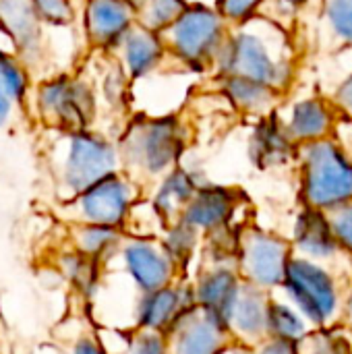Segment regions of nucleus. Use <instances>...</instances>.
I'll return each mask as SVG.
<instances>
[{"label":"nucleus","instance_id":"obj_24","mask_svg":"<svg viewBox=\"0 0 352 354\" xmlns=\"http://www.w3.org/2000/svg\"><path fill=\"white\" fill-rule=\"evenodd\" d=\"M122 232L120 228L114 226H102V224H77L73 230V245L77 251L83 255L95 259V261H106L112 259L120 245H122Z\"/></svg>","mask_w":352,"mask_h":354},{"label":"nucleus","instance_id":"obj_20","mask_svg":"<svg viewBox=\"0 0 352 354\" xmlns=\"http://www.w3.org/2000/svg\"><path fill=\"white\" fill-rule=\"evenodd\" d=\"M284 129L295 143L305 145V143L322 141L328 139L330 131L334 129V114L330 106L317 97L303 100L293 106Z\"/></svg>","mask_w":352,"mask_h":354},{"label":"nucleus","instance_id":"obj_14","mask_svg":"<svg viewBox=\"0 0 352 354\" xmlns=\"http://www.w3.org/2000/svg\"><path fill=\"white\" fill-rule=\"evenodd\" d=\"M272 295L274 292L245 282L228 324L232 342L253 351L263 340H268V307Z\"/></svg>","mask_w":352,"mask_h":354},{"label":"nucleus","instance_id":"obj_22","mask_svg":"<svg viewBox=\"0 0 352 354\" xmlns=\"http://www.w3.org/2000/svg\"><path fill=\"white\" fill-rule=\"evenodd\" d=\"M251 160L259 168L282 166L295 153V141L288 137L284 124L276 118H266L251 137Z\"/></svg>","mask_w":352,"mask_h":354},{"label":"nucleus","instance_id":"obj_11","mask_svg":"<svg viewBox=\"0 0 352 354\" xmlns=\"http://www.w3.org/2000/svg\"><path fill=\"white\" fill-rule=\"evenodd\" d=\"M197 309L193 284L176 280L164 288L141 292L135 305V330H149L160 334H170L176 324Z\"/></svg>","mask_w":352,"mask_h":354},{"label":"nucleus","instance_id":"obj_15","mask_svg":"<svg viewBox=\"0 0 352 354\" xmlns=\"http://www.w3.org/2000/svg\"><path fill=\"white\" fill-rule=\"evenodd\" d=\"M290 245H293L295 255H301L319 263L332 261L336 255L342 253L334 236L328 212L307 207V205L295 220Z\"/></svg>","mask_w":352,"mask_h":354},{"label":"nucleus","instance_id":"obj_28","mask_svg":"<svg viewBox=\"0 0 352 354\" xmlns=\"http://www.w3.org/2000/svg\"><path fill=\"white\" fill-rule=\"evenodd\" d=\"M187 6V0H139L135 10L141 17V25L162 33L185 12Z\"/></svg>","mask_w":352,"mask_h":354},{"label":"nucleus","instance_id":"obj_16","mask_svg":"<svg viewBox=\"0 0 352 354\" xmlns=\"http://www.w3.org/2000/svg\"><path fill=\"white\" fill-rule=\"evenodd\" d=\"M237 212V193L224 187H201L185 207L180 220L203 236L230 226Z\"/></svg>","mask_w":352,"mask_h":354},{"label":"nucleus","instance_id":"obj_23","mask_svg":"<svg viewBox=\"0 0 352 354\" xmlns=\"http://www.w3.org/2000/svg\"><path fill=\"white\" fill-rule=\"evenodd\" d=\"M311 332L313 326L303 317V313L295 305H290L286 299H278L272 295L268 307V338L303 344Z\"/></svg>","mask_w":352,"mask_h":354},{"label":"nucleus","instance_id":"obj_37","mask_svg":"<svg viewBox=\"0 0 352 354\" xmlns=\"http://www.w3.org/2000/svg\"><path fill=\"white\" fill-rule=\"evenodd\" d=\"M71 354H108V351L102 346L100 340L95 338H79L75 344H73V351Z\"/></svg>","mask_w":352,"mask_h":354},{"label":"nucleus","instance_id":"obj_5","mask_svg":"<svg viewBox=\"0 0 352 354\" xmlns=\"http://www.w3.org/2000/svg\"><path fill=\"white\" fill-rule=\"evenodd\" d=\"M118 158V149L100 135L87 131L66 133L58 166L60 185L71 197H77L106 176L116 174Z\"/></svg>","mask_w":352,"mask_h":354},{"label":"nucleus","instance_id":"obj_8","mask_svg":"<svg viewBox=\"0 0 352 354\" xmlns=\"http://www.w3.org/2000/svg\"><path fill=\"white\" fill-rule=\"evenodd\" d=\"M124 278L139 290L151 292L180 280V270L160 241L147 236L124 239L116 253Z\"/></svg>","mask_w":352,"mask_h":354},{"label":"nucleus","instance_id":"obj_26","mask_svg":"<svg viewBox=\"0 0 352 354\" xmlns=\"http://www.w3.org/2000/svg\"><path fill=\"white\" fill-rule=\"evenodd\" d=\"M201 232L195 230L193 226H189L183 220H176L172 224L166 226V230L162 232V247L166 249V253L170 255V259L176 263V268L183 272L187 268V263L193 259L195 251L199 249V241H201Z\"/></svg>","mask_w":352,"mask_h":354},{"label":"nucleus","instance_id":"obj_18","mask_svg":"<svg viewBox=\"0 0 352 354\" xmlns=\"http://www.w3.org/2000/svg\"><path fill=\"white\" fill-rule=\"evenodd\" d=\"M41 21L31 0H0V29L27 58L39 52Z\"/></svg>","mask_w":352,"mask_h":354},{"label":"nucleus","instance_id":"obj_6","mask_svg":"<svg viewBox=\"0 0 352 354\" xmlns=\"http://www.w3.org/2000/svg\"><path fill=\"white\" fill-rule=\"evenodd\" d=\"M222 15L205 4H189L185 12L166 27L160 35L185 64L205 66L207 60L218 58L222 44Z\"/></svg>","mask_w":352,"mask_h":354},{"label":"nucleus","instance_id":"obj_40","mask_svg":"<svg viewBox=\"0 0 352 354\" xmlns=\"http://www.w3.org/2000/svg\"><path fill=\"white\" fill-rule=\"evenodd\" d=\"M342 319L346 322V328L351 330V334H352V286L346 290V297H344V311H342Z\"/></svg>","mask_w":352,"mask_h":354},{"label":"nucleus","instance_id":"obj_36","mask_svg":"<svg viewBox=\"0 0 352 354\" xmlns=\"http://www.w3.org/2000/svg\"><path fill=\"white\" fill-rule=\"evenodd\" d=\"M253 354H301V344L278 340V338H268L259 346L253 348Z\"/></svg>","mask_w":352,"mask_h":354},{"label":"nucleus","instance_id":"obj_2","mask_svg":"<svg viewBox=\"0 0 352 354\" xmlns=\"http://www.w3.org/2000/svg\"><path fill=\"white\" fill-rule=\"evenodd\" d=\"M278 292L303 313L313 330L336 326L342 317L346 290L319 261L293 255Z\"/></svg>","mask_w":352,"mask_h":354},{"label":"nucleus","instance_id":"obj_3","mask_svg":"<svg viewBox=\"0 0 352 354\" xmlns=\"http://www.w3.org/2000/svg\"><path fill=\"white\" fill-rule=\"evenodd\" d=\"M301 195L307 207L332 212L352 201V160L330 139L305 143Z\"/></svg>","mask_w":352,"mask_h":354},{"label":"nucleus","instance_id":"obj_1","mask_svg":"<svg viewBox=\"0 0 352 354\" xmlns=\"http://www.w3.org/2000/svg\"><path fill=\"white\" fill-rule=\"evenodd\" d=\"M218 58L224 75L245 77L276 91L288 83L293 73L286 35L268 19L245 21L243 29L224 44Z\"/></svg>","mask_w":352,"mask_h":354},{"label":"nucleus","instance_id":"obj_12","mask_svg":"<svg viewBox=\"0 0 352 354\" xmlns=\"http://www.w3.org/2000/svg\"><path fill=\"white\" fill-rule=\"evenodd\" d=\"M245 286L237 263H210L193 282L197 307L228 330L232 309Z\"/></svg>","mask_w":352,"mask_h":354},{"label":"nucleus","instance_id":"obj_17","mask_svg":"<svg viewBox=\"0 0 352 354\" xmlns=\"http://www.w3.org/2000/svg\"><path fill=\"white\" fill-rule=\"evenodd\" d=\"M135 15L129 0H87L85 31L95 46H118L133 27Z\"/></svg>","mask_w":352,"mask_h":354},{"label":"nucleus","instance_id":"obj_29","mask_svg":"<svg viewBox=\"0 0 352 354\" xmlns=\"http://www.w3.org/2000/svg\"><path fill=\"white\" fill-rule=\"evenodd\" d=\"M301 354H352V334L349 328L313 330L301 344Z\"/></svg>","mask_w":352,"mask_h":354},{"label":"nucleus","instance_id":"obj_35","mask_svg":"<svg viewBox=\"0 0 352 354\" xmlns=\"http://www.w3.org/2000/svg\"><path fill=\"white\" fill-rule=\"evenodd\" d=\"M266 0H218V12L226 21L245 23L249 21Z\"/></svg>","mask_w":352,"mask_h":354},{"label":"nucleus","instance_id":"obj_21","mask_svg":"<svg viewBox=\"0 0 352 354\" xmlns=\"http://www.w3.org/2000/svg\"><path fill=\"white\" fill-rule=\"evenodd\" d=\"M199 189H201V185L189 170L174 168L158 185L151 203L158 209V214L164 218V222L172 224V222L180 220L185 207L191 203V199L195 197V193Z\"/></svg>","mask_w":352,"mask_h":354},{"label":"nucleus","instance_id":"obj_7","mask_svg":"<svg viewBox=\"0 0 352 354\" xmlns=\"http://www.w3.org/2000/svg\"><path fill=\"white\" fill-rule=\"evenodd\" d=\"M293 255L290 241L261 228H245L239 239L237 270L247 284L278 292Z\"/></svg>","mask_w":352,"mask_h":354},{"label":"nucleus","instance_id":"obj_10","mask_svg":"<svg viewBox=\"0 0 352 354\" xmlns=\"http://www.w3.org/2000/svg\"><path fill=\"white\" fill-rule=\"evenodd\" d=\"M37 106L50 124L66 133L85 131L93 116V93L81 81L58 77L39 87Z\"/></svg>","mask_w":352,"mask_h":354},{"label":"nucleus","instance_id":"obj_25","mask_svg":"<svg viewBox=\"0 0 352 354\" xmlns=\"http://www.w3.org/2000/svg\"><path fill=\"white\" fill-rule=\"evenodd\" d=\"M60 270L83 297H93L100 290L102 263L83 255L81 251L75 249L71 253H64L60 257Z\"/></svg>","mask_w":352,"mask_h":354},{"label":"nucleus","instance_id":"obj_39","mask_svg":"<svg viewBox=\"0 0 352 354\" xmlns=\"http://www.w3.org/2000/svg\"><path fill=\"white\" fill-rule=\"evenodd\" d=\"M10 112H12V97L8 95V91L0 83V129L8 122Z\"/></svg>","mask_w":352,"mask_h":354},{"label":"nucleus","instance_id":"obj_38","mask_svg":"<svg viewBox=\"0 0 352 354\" xmlns=\"http://www.w3.org/2000/svg\"><path fill=\"white\" fill-rule=\"evenodd\" d=\"M336 104L352 118V75L340 85V89L336 93Z\"/></svg>","mask_w":352,"mask_h":354},{"label":"nucleus","instance_id":"obj_41","mask_svg":"<svg viewBox=\"0 0 352 354\" xmlns=\"http://www.w3.org/2000/svg\"><path fill=\"white\" fill-rule=\"evenodd\" d=\"M284 2H288L290 6H295V8H297V6H303V4H307L309 0H284Z\"/></svg>","mask_w":352,"mask_h":354},{"label":"nucleus","instance_id":"obj_13","mask_svg":"<svg viewBox=\"0 0 352 354\" xmlns=\"http://www.w3.org/2000/svg\"><path fill=\"white\" fill-rule=\"evenodd\" d=\"M168 340L170 354H222L232 344L230 332L199 307L176 324Z\"/></svg>","mask_w":352,"mask_h":354},{"label":"nucleus","instance_id":"obj_32","mask_svg":"<svg viewBox=\"0 0 352 354\" xmlns=\"http://www.w3.org/2000/svg\"><path fill=\"white\" fill-rule=\"evenodd\" d=\"M124 354H170V340L160 332L135 330L129 338Z\"/></svg>","mask_w":352,"mask_h":354},{"label":"nucleus","instance_id":"obj_42","mask_svg":"<svg viewBox=\"0 0 352 354\" xmlns=\"http://www.w3.org/2000/svg\"><path fill=\"white\" fill-rule=\"evenodd\" d=\"M129 2H131L133 6H137V2H139V0H129Z\"/></svg>","mask_w":352,"mask_h":354},{"label":"nucleus","instance_id":"obj_31","mask_svg":"<svg viewBox=\"0 0 352 354\" xmlns=\"http://www.w3.org/2000/svg\"><path fill=\"white\" fill-rule=\"evenodd\" d=\"M0 83L8 91L12 102H23V97L27 95V87H29L27 73L23 64L6 50H0Z\"/></svg>","mask_w":352,"mask_h":354},{"label":"nucleus","instance_id":"obj_9","mask_svg":"<svg viewBox=\"0 0 352 354\" xmlns=\"http://www.w3.org/2000/svg\"><path fill=\"white\" fill-rule=\"evenodd\" d=\"M135 183L122 174H110L81 195L73 197L79 224H102L122 228L135 205Z\"/></svg>","mask_w":352,"mask_h":354},{"label":"nucleus","instance_id":"obj_27","mask_svg":"<svg viewBox=\"0 0 352 354\" xmlns=\"http://www.w3.org/2000/svg\"><path fill=\"white\" fill-rule=\"evenodd\" d=\"M224 89L228 93V97L243 110L247 112H263L270 108V104L274 102L276 89L261 85L257 81L245 79V77H234V75H226L224 81Z\"/></svg>","mask_w":352,"mask_h":354},{"label":"nucleus","instance_id":"obj_19","mask_svg":"<svg viewBox=\"0 0 352 354\" xmlns=\"http://www.w3.org/2000/svg\"><path fill=\"white\" fill-rule=\"evenodd\" d=\"M118 48L122 52V64L133 79H141L156 71L166 52L162 35L145 25H133L120 39Z\"/></svg>","mask_w":352,"mask_h":354},{"label":"nucleus","instance_id":"obj_34","mask_svg":"<svg viewBox=\"0 0 352 354\" xmlns=\"http://www.w3.org/2000/svg\"><path fill=\"white\" fill-rule=\"evenodd\" d=\"M31 2L41 23L66 25L75 17V8L71 0H31Z\"/></svg>","mask_w":352,"mask_h":354},{"label":"nucleus","instance_id":"obj_30","mask_svg":"<svg viewBox=\"0 0 352 354\" xmlns=\"http://www.w3.org/2000/svg\"><path fill=\"white\" fill-rule=\"evenodd\" d=\"M324 19L338 44L352 46V0H326Z\"/></svg>","mask_w":352,"mask_h":354},{"label":"nucleus","instance_id":"obj_33","mask_svg":"<svg viewBox=\"0 0 352 354\" xmlns=\"http://www.w3.org/2000/svg\"><path fill=\"white\" fill-rule=\"evenodd\" d=\"M334 236L344 255H352V201L328 212Z\"/></svg>","mask_w":352,"mask_h":354},{"label":"nucleus","instance_id":"obj_4","mask_svg":"<svg viewBox=\"0 0 352 354\" xmlns=\"http://www.w3.org/2000/svg\"><path fill=\"white\" fill-rule=\"evenodd\" d=\"M185 147L178 120L172 116H143L133 122L122 139L124 164L137 174L156 178L176 168Z\"/></svg>","mask_w":352,"mask_h":354}]
</instances>
